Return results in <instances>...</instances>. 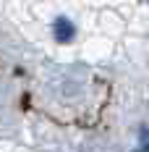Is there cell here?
Masks as SVG:
<instances>
[{"label": "cell", "instance_id": "6da1fadb", "mask_svg": "<svg viewBox=\"0 0 149 152\" xmlns=\"http://www.w3.org/2000/svg\"><path fill=\"white\" fill-rule=\"evenodd\" d=\"M52 34H55V39L58 42H71L76 34V26L65 18V16H58L55 18V24H52Z\"/></svg>", "mask_w": 149, "mask_h": 152}]
</instances>
